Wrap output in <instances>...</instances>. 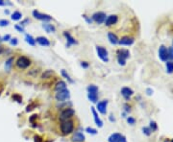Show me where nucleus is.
<instances>
[{
    "label": "nucleus",
    "mask_w": 173,
    "mask_h": 142,
    "mask_svg": "<svg viewBox=\"0 0 173 142\" xmlns=\"http://www.w3.org/2000/svg\"><path fill=\"white\" fill-rule=\"evenodd\" d=\"M96 52L97 55L100 59L104 61V63H108L109 61V57H108V51L106 48L102 46H96Z\"/></svg>",
    "instance_id": "5"
},
{
    "label": "nucleus",
    "mask_w": 173,
    "mask_h": 142,
    "mask_svg": "<svg viewBox=\"0 0 173 142\" xmlns=\"http://www.w3.org/2000/svg\"><path fill=\"white\" fill-rule=\"evenodd\" d=\"M11 43H12V44H14V45H17V39H12V41H11Z\"/></svg>",
    "instance_id": "41"
},
{
    "label": "nucleus",
    "mask_w": 173,
    "mask_h": 142,
    "mask_svg": "<svg viewBox=\"0 0 173 142\" xmlns=\"http://www.w3.org/2000/svg\"><path fill=\"white\" fill-rule=\"evenodd\" d=\"M121 137H122V134L120 133H113L109 136L108 141L109 142H120Z\"/></svg>",
    "instance_id": "19"
},
{
    "label": "nucleus",
    "mask_w": 173,
    "mask_h": 142,
    "mask_svg": "<svg viewBox=\"0 0 173 142\" xmlns=\"http://www.w3.org/2000/svg\"><path fill=\"white\" fill-rule=\"evenodd\" d=\"M88 98H89V100L91 102V103H97V99H98L97 94H90V93H88Z\"/></svg>",
    "instance_id": "26"
},
{
    "label": "nucleus",
    "mask_w": 173,
    "mask_h": 142,
    "mask_svg": "<svg viewBox=\"0 0 173 142\" xmlns=\"http://www.w3.org/2000/svg\"><path fill=\"white\" fill-rule=\"evenodd\" d=\"M91 112H93V119H94L95 124H96V126L98 127V128H102V127H103V121L100 119V117L98 116L97 111H96V110H95L93 107H91Z\"/></svg>",
    "instance_id": "11"
},
{
    "label": "nucleus",
    "mask_w": 173,
    "mask_h": 142,
    "mask_svg": "<svg viewBox=\"0 0 173 142\" xmlns=\"http://www.w3.org/2000/svg\"><path fill=\"white\" fill-rule=\"evenodd\" d=\"M81 66L84 68H88L89 67V64H88L87 61H82V63H81Z\"/></svg>",
    "instance_id": "39"
},
{
    "label": "nucleus",
    "mask_w": 173,
    "mask_h": 142,
    "mask_svg": "<svg viewBox=\"0 0 173 142\" xmlns=\"http://www.w3.org/2000/svg\"><path fill=\"white\" fill-rule=\"evenodd\" d=\"M75 111L72 110V108H65L64 110L60 114V120L62 122V121H67L69 118H71L73 115H74Z\"/></svg>",
    "instance_id": "6"
},
{
    "label": "nucleus",
    "mask_w": 173,
    "mask_h": 142,
    "mask_svg": "<svg viewBox=\"0 0 173 142\" xmlns=\"http://www.w3.org/2000/svg\"><path fill=\"white\" fill-rule=\"evenodd\" d=\"M16 29L19 31V32H24V29L21 26H19V25H16Z\"/></svg>",
    "instance_id": "40"
},
{
    "label": "nucleus",
    "mask_w": 173,
    "mask_h": 142,
    "mask_svg": "<svg viewBox=\"0 0 173 142\" xmlns=\"http://www.w3.org/2000/svg\"><path fill=\"white\" fill-rule=\"evenodd\" d=\"M164 142H173V139L172 140H165Z\"/></svg>",
    "instance_id": "52"
},
{
    "label": "nucleus",
    "mask_w": 173,
    "mask_h": 142,
    "mask_svg": "<svg viewBox=\"0 0 173 142\" xmlns=\"http://www.w3.org/2000/svg\"><path fill=\"white\" fill-rule=\"evenodd\" d=\"M108 39H109V41L111 42L112 44H113V45L117 44L118 41H119V39H118V38H117V36L116 34H113V32H109L108 33Z\"/></svg>",
    "instance_id": "17"
},
{
    "label": "nucleus",
    "mask_w": 173,
    "mask_h": 142,
    "mask_svg": "<svg viewBox=\"0 0 173 142\" xmlns=\"http://www.w3.org/2000/svg\"><path fill=\"white\" fill-rule=\"evenodd\" d=\"M69 97H70V93H69V90L67 88L57 91L56 94H55V98H56L58 102H65V100L69 99Z\"/></svg>",
    "instance_id": "3"
},
{
    "label": "nucleus",
    "mask_w": 173,
    "mask_h": 142,
    "mask_svg": "<svg viewBox=\"0 0 173 142\" xmlns=\"http://www.w3.org/2000/svg\"><path fill=\"white\" fill-rule=\"evenodd\" d=\"M36 41L42 46H49L50 41H48V39L45 37H38L36 39Z\"/></svg>",
    "instance_id": "16"
},
{
    "label": "nucleus",
    "mask_w": 173,
    "mask_h": 142,
    "mask_svg": "<svg viewBox=\"0 0 173 142\" xmlns=\"http://www.w3.org/2000/svg\"><path fill=\"white\" fill-rule=\"evenodd\" d=\"M8 24H9L8 20H0V25H1V26H7Z\"/></svg>",
    "instance_id": "37"
},
{
    "label": "nucleus",
    "mask_w": 173,
    "mask_h": 142,
    "mask_svg": "<svg viewBox=\"0 0 173 142\" xmlns=\"http://www.w3.org/2000/svg\"><path fill=\"white\" fill-rule=\"evenodd\" d=\"M33 16H34L35 19H39V20H42V21H49V20L52 19V17H51L49 14H42L37 10L33 11Z\"/></svg>",
    "instance_id": "7"
},
{
    "label": "nucleus",
    "mask_w": 173,
    "mask_h": 142,
    "mask_svg": "<svg viewBox=\"0 0 173 142\" xmlns=\"http://www.w3.org/2000/svg\"><path fill=\"white\" fill-rule=\"evenodd\" d=\"M35 107H36V104H34V103L31 104V105H29L28 107L26 108V111H27V112L31 111L32 110H34V108H35Z\"/></svg>",
    "instance_id": "34"
},
{
    "label": "nucleus",
    "mask_w": 173,
    "mask_h": 142,
    "mask_svg": "<svg viewBox=\"0 0 173 142\" xmlns=\"http://www.w3.org/2000/svg\"><path fill=\"white\" fill-rule=\"evenodd\" d=\"M87 90H88V93H90V94H97L98 87L94 85H90L87 87Z\"/></svg>",
    "instance_id": "22"
},
{
    "label": "nucleus",
    "mask_w": 173,
    "mask_h": 142,
    "mask_svg": "<svg viewBox=\"0 0 173 142\" xmlns=\"http://www.w3.org/2000/svg\"><path fill=\"white\" fill-rule=\"evenodd\" d=\"M149 128L152 130V132L153 131H156L157 129H158V126H157V124H156V122H154V121H151L150 122V127Z\"/></svg>",
    "instance_id": "33"
},
{
    "label": "nucleus",
    "mask_w": 173,
    "mask_h": 142,
    "mask_svg": "<svg viewBox=\"0 0 173 142\" xmlns=\"http://www.w3.org/2000/svg\"><path fill=\"white\" fill-rule=\"evenodd\" d=\"M10 38H11L10 36H9V35H7L6 37H4V38H3V41H8V39H10Z\"/></svg>",
    "instance_id": "50"
},
{
    "label": "nucleus",
    "mask_w": 173,
    "mask_h": 142,
    "mask_svg": "<svg viewBox=\"0 0 173 142\" xmlns=\"http://www.w3.org/2000/svg\"><path fill=\"white\" fill-rule=\"evenodd\" d=\"M165 66H167V71L168 73H173V61H167Z\"/></svg>",
    "instance_id": "27"
},
{
    "label": "nucleus",
    "mask_w": 173,
    "mask_h": 142,
    "mask_svg": "<svg viewBox=\"0 0 173 142\" xmlns=\"http://www.w3.org/2000/svg\"><path fill=\"white\" fill-rule=\"evenodd\" d=\"M74 129V123L72 120H67L61 123V132L62 134H69L73 132Z\"/></svg>",
    "instance_id": "1"
},
{
    "label": "nucleus",
    "mask_w": 173,
    "mask_h": 142,
    "mask_svg": "<svg viewBox=\"0 0 173 142\" xmlns=\"http://www.w3.org/2000/svg\"><path fill=\"white\" fill-rule=\"evenodd\" d=\"M159 57L162 61H167L169 59V54H168V50L167 49V47L164 45H161L160 49H159Z\"/></svg>",
    "instance_id": "9"
},
{
    "label": "nucleus",
    "mask_w": 173,
    "mask_h": 142,
    "mask_svg": "<svg viewBox=\"0 0 173 142\" xmlns=\"http://www.w3.org/2000/svg\"><path fill=\"white\" fill-rule=\"evenodd\" d=\"M142 132L144 134H146V136H150V134L152 133V130L148 128V127H144V128H142Z\"/></svg>",
    "instance_id": "30"
},
{
    "label": "nucleus",
    "mask_w": 173,
    "mask_h": 142,
    "mask_svg": "<svg viewBox=\"0 0 173 142\" xmlns=\"http://www.w3.org/2000/svg\"><path fill=\"white\" fill-rule=\"evenodd\" d=\"M93 20L98 24L103 23L106 20V14L103 12H97L93 14Z\"/></svg>",
    "instance_id": "8"
},
{
    "label": "nucleus",
    "mask_w": 173,
    "mask_h": 142,
    "mask_svg": "<svg viewBox=\"0 0 173 142\" xmlns=\"http://www.w3.org/2000/svg\"><path fill=\"white\" fill-rule=\"evenodd\" d=\"M86 132L90 133V134H96L97 133V131L95 130V129L90 128V127H88V128H86Z\"/></svg>",
    "instance_id": "31"
},
{
    "label": "nucleus",
    "mask_w": 173,
    "mask_h": 142,
    "mask_svg": "<svg viewBox=\"0 0 173 142\" xmlns=\"http://www.w3.org/2000/svg\"><path fill=\"white\" fill-rule=\"evenodd\" d=\"M61 73H62V77H65V78L67 79V81H68L69 83H74V81H73V80H72V79L70 78V76H69V74L67 73V71L65 70V69H62Z\"/></svg>",
    "instance_id": "25"
},
{
    "label": "nucleus",
    "mask_w": 173,
    "mask_h": 142,
    "mask_svg": "<svg viewBox=\"0 0 173 142\" xmlns=\"http://www.w3.org/2000/svg\"><path fill=\"white\" fill-rule=\"evenodd\" d=\"M130 56V52L127 49H119L117 51V61L120 65L126 64V59Z\"/></svg>",
    "instance_id": "2"
},
{
    "label": "nucleus",
    "mask_w": 173,
    "mask_h": 142,
    "mask_svg": "<svg viewBox=\"0 0 173 142\" xmlns=\"http://www.w3.org/2000/svg\"><path fill=\"white\" fill-rule=\"evenodd\" d=\"M37 117H38V115H36V114L32 115V117L30 118V122H33V121H34V120H35V119H36Z\"/></svg>",
    "instance_id": "44"
},
{
    "label": "nucleus",
    "mask_w": 173,
    "mask_h": 142,
    "mask_svg": "<svg viewBox=\"0 0 173 142\" xmlns=\"http://www.w3.org/2000/svg\"><path fill=\"white\" fill-rule=\"evenodd\" d=\"M42 28L45 29V30L47 32V33H51V32H55L56 31V28L53 24H49V23H43L42 24Z\"/></svg>",
    "instance_id": "20"
},
{
    "label": "nucleus",
    "mask_w": 173,
    "mask_h": 142,
    "mask_svg": "<svg viewBox=\"0 0 173 142\" xmlns=\"http://www.w3.org/2000/svg\"><path fill=\"white\" fill-rule=\"evenodd\" d=\"M118 43L120 45H132L134 43V39L130 37H123L119 39Z\"/></svg>",
    "instance_id": "14"
},
{
    "label": "nucleus",
    "mask_w": 173,
    "mask_h": 142,
    "mask_svg": "<svg viewBox=\"0 0 173 142\" xmlns=\"http://www.w3.org/2000/svg\"><path fill=\"white\" fill-rule=\"evenodd\" d=\"M168 54H169V59H173V47H171L170 49H168Z\"/></svg>",
    "instance_id": "38"
},
{
    "label": "nucleus",
    "mask_w": 173,
    "mask_h": 142,
    "mask_svg": "<svg viewBox=\"0 0 173 142\" xmlns=\"http://www.w3.org/2000/svg\"><path fill=\"white\" fill-rule=\"evenodd\" d=\"M17 66L18 68H20V69H25V68H27L30 66V64H31V61L28 59L27 57H25V56H21L19 57L18 59L17 60Z\"/></svg>",
    "instance_id": "4"
},
{
    "label": "nucleus",
    "mask_w": 173,
    "mask_h": 142,
    "mask_svg": "<svg viewBox=\"0 0 173 142\" xmlns=\"http://www.w3.org/2000/svg\"><path fill=\"white\" fill-rule=\"evenodd\" d=\"M25 41H26L27 43H29V45H32V46H35L36 45V39L32 37L31 35H26L25 36Z\"/></svg>",
    "instance_id": "23"
},
{
    "label": "nucleus",
    "mask_w": 173,
    "mask_h": 142,
    "mask_svg": "<svg viewBox=\"0 0 173 142\" xmlns=\"http://www.w3.org/2000/svg\"><path fill=\"white\" fill-rule=\"evenodd\" d=\"M127 122L130 124V125H134V124L136 123V119L133 118V117H128L127 118Z\"/></svg>",
    "instance_id": "35"
},
{
    "label": "nucleus",
    "mask_w": 173,
    "mask_h": 142,
    "mask_svg": "<svg viewBox=\"0 0 173 142\" xmlns=\"http://www.w3.org/2000/svg\"><path fill=\"white\" fill-rule=\"evenodd\" d=\"M13 61H14V59L13 58H10V59L6 61V64H5V67H6V69H9L12 67V64H13Z\"/></svg>",
    "instance_id": "29"
},
{
    "label": "nucleus",
    "mask_w": 173,
    "mask_h": 142,
    "mask_svg": "<svg viewBox=\"0 0 173 142\" xmlns=\"http://www.w3.org/2000/svg\"><path fill=\"white\" fill-rule=\"evenodd\" d=\"M21 17H22V14H21V13H19V12H14L13 14H12V19H14V20H19Z\"/></svg>",
    "instance_id": "28"
},
{
    "label": "nucleus",
    "mask_w": 173,
    "mask_h": 142,
    "mask_svg": "<svg viewBox=\"0 0 173 142\" xmlns=\"http://www.w3.org/2000/svg\"><path fill=\"white\" fill-rule=\"evenodd\" d=\"M153 93V90H151V89H147V94H148V95H151V94Z\"/></svg>",
    "instance_id": "47"
},
{
    "label": "nucleus",
    "mask_w": 173,
    "mask_h": 142,
    "mask_svg": "<svg viewBox=\"0 0 173 142\" xmlns=\"http://www.w3.org/2000/svg\"><path fill=\"white\" fill-rule=\"evenodd\" d=\"M13 99L16 100L17 102H18V103H21V101H22V97H21L20 95H18V94H14V95H13Z\"/></svg>",
    "instance_id": "32"
},
{
    "label": "nucleus",
    "mask_w": 173,
    "mask_h": 142,
    "mask_svg": "<svg viewBox=\"0 0 173 142\" xmlns=\"http://www.w3.org/2000/svg\"><path fill=\"white\" fill-rule=\"evenodd\" d=\"M107 105H108V100H103L101 102L97 103V111L101 114H106L107 112Z\"/></svg>",
    "instance_id": "10"
},
{
    "label": "nucleus",
    "mask_w": 173,
    "mask_h": 142,
    "mask_svg": "<svg viewBox=\"0 0 173 142\" xmlns=\"http://www.w3.org/2000/svg\"><path fill=\"white\" fill-rule=\"evenodd\" d=\"M54 75V71L53 70H45V73L42 75V79L45 80V79H49Z\"/></svg>",
    "instance_id": "24"
},
{
    "label": "nucleus",
    "mask_w": 173,
    "mask_h": 142,
    "mask_svg": "<svg viewBox=\"0 0 173 142\" xmlns=\"http://www.w3.org/2000/svg\"><path fill=\"white\" fill-rule=\"evenodd\" d=\"M34 140H35V142H42L43 141V139L39 136H34Z\"/></svg>",
    "instance_id": "36"
},
{
    "label": "nucleus",
    "mask_w": 173,
    "mask_h": 142,
    "mask_svg": "<svg viewBox=\"0 0 173 142\" xmlns=\"http://www.w3.org/2000/svg\"><path fill=\"white\" fill-rule=\"evenodd\" d=\"M84 17H85V19H87V21H88V22H89L90 24L91 23V21H93V20H91V19H88V17H87V16H85V14H84V16H83Z\"/></svg>",
    "instance_id": "46"
},
{
    "label": "nucleus",
    "mask_w": 173,
    "mask_h": 142,
    "mask_svg": "<svg viewBox=\"0 0 173 142\" xmlns=\"http://www.w3.org/2000/svg\"><path fill=\"white\" fill-rule=\"evenodd\" d=\"M124 108H125V111H126L127 112H128V111H130V106L125 105V106H124Z\"/></svg>",
    "instance_id": "45"
},
{
    "label": "nucleus",
    "mask_w": 173,
    "mask_h": 142,
    "mask_svg": "<svg viewBox=\"0 0 173 142\" xmlns=\"http://www.w3.org/2000/svg\"><path fill=\"white\" fill-rule=\"evenodd\" d=\"M3 51H4V47H3L2 45H0V55L2 54Z\"/></svg>",
    "instance_id": "49"
},
{
    "label": "nucleus",
    "mask_w": 173,
    "mask_h": 142,
    "mask_svg": "<svg viewBox=\"0 0 173 142\" xmlns=\"http://www.w3.org/2000/svg\"><path fill=\"white\" fill-rule=\"evenodd\" d=\"M85 136L82 133H75L74 134H73L72 136V141L73 142H83L85 140Z\"/></svg>",
    "instance_id": "18"
},
{
    "label": "nucleus",
    "mask_w": 173,
    "mask_h": 142,
    "mask_svg": "<svg viewBox=\"0 0 173 142\" xmlns=\"http://www.w3.org/2000/svg\"><path fill=\"white\" fill-rule=\"evenodd\" d=\"M64 36L65 37V39H67V46H69V45H72V44H77V41L72 37V36L69 34L68 32H64Z\"/></svg>",
    "instance_id": "15"
},
{
    "label": "nucleus",
    "mask_w": 173,
    "mask_h": 142,
    "mask_svg": "<svg viewBox=\"0 0 173 142\" xmlns=\"http://www.w3.org/2000/svg\"><path fill=\"white\" fill-rule=\"evenodd\" d=\"M172 47H173V46H172Z\"/></svg>",
    "instance_id": "53"
},
{
    "label": "nucleus",
    "mask_w": 173,
    "mask_h": 142,
    "mask_svg": "<svg viewBox=\"0 0 173 142\" xmlns=\"http://www.w3.org/2000/svg\"><path fill=\"white\" fill-rule=\"evenodd\" d=\"M110 120H111L112 122H113V121H115V117H113V114H111V115H110Z\"/></svg>",
    "instance_id": "51"
},
{
    "label": "nucleus",
    "mask_w": 173,
    "mask_h": 142,
    "mask_svg": "<svg viewBox=\"0 0 173 142\" xmlns=\"http://www.w3.org/2000/svg\"><path fill=\"white\" fill-rule=\"evenodd\" d=\"M5 5H11V3H7V2L2 1V0H0V6H5Z\"/></svg>",
    "instance_id": "42"
},
{
    "label": "nucleus",
    "mask_w": 173,
    "mask_h": 142,
    "mask_svg": "<svg viewBox=\"0 0 173 142\" xmlns=\"http://www.w3.org/2000/svg\"><path fill=\"white\" fill-rule=\"evenodd\" d=\"M29 22H30V20H29L28 19H26L24 21H22V22L20 23V25H26V23H29Z\"/></svg>",
    "instance_id": "43"
},
{
    "label": "nucleus",
    "mask_w": 173,
    "mask_h": 142,
    "mask_svg": "<svg viewBox=\"0 0 173 142\" xmlns=\"http://www.w3.org/2000/svg\"><path fill=\"white\" fill-rule=\"evenodd\" d=\"M133 94H134V91L131 88H129V87H123V88L121 89V95H122L126 100L130 99V97L133 95Z\"/></svg>",
    "instance_id": "13"
},
{
    "label": "nucleus",
    "mask_w": 173,
    "mask_h": 142,
    "mask_svg": "<svg viewBox=\"0 0 173 142\" xmlns=\"http://www.w3.org/2000/svg\"><path fill=\"white\" fill-rule=\"evenodd\" d=\"M120 142H127V141H126V138H125V136H122V137H121Z\"/></svg>",
    "instance_id": "48"
},
{
    "label": "nucleus",
    "mask_w": 173,
    "mask_h": 142,
    "mask_svg": "<svg viewBox=\"0 0 173 142\" xmlns=\"http://www.w3.org/2000/svg\"><path fill=\"white\" fill-rule=\"evenodd\" d=\"M67 88V83H65L64 81H60L56 83V86H55V90L57 91H60V90H62V89H65Z\"/></svg>",
    "instance_id": "21"
},
{
    "label": "nucleus",
    "mask_w": 173,
    "mask_h": 142,
    "mask_svg": "<svg viewBox=\"0 0 173 142\" xmlns=\"http://www.w3.org/2000/svg\"><path fill=\"white\" fill-rule=\"evenodd\" d=\"M117 20H118V17L116 14H112V16H109L105 20V25L106 26H112V25L116 24L117 22Z\"/></svg>",
    "instance_id": "12"
}]
</instances>
